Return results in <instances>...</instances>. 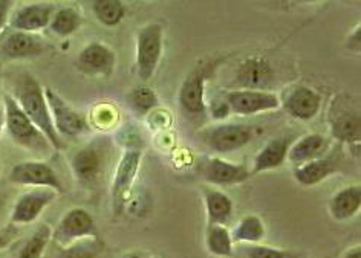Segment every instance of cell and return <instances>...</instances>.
<instances>
[{
    "instance_id": "5b68a950",
    "label": "cell",
    "mask_w": 361,
    "mask_h": 258,
    "mask_svg": "<svg viewBox=\"0 0 361 258\" xmlns=\"http://www.w3.org/2000/svg\"><path fill=\"white\" fill-rule=\"evenodd\" d=\"M85 238H98V231L92 216L83 208H74L66 212L52 233V240L60 247Z\"/></svg>"
},
{
    "instance_id": "ab89813d",
    "label": "cell",
    "mask_w": 361,
    "mask_h": 258,
    "mask_svg": "<svg viewBox=\"0 0 361 258\" xmlns=\"http://www.w3.org/2000/svg\"><path fill=\"white\" fill-rule=\"evenodd\" d=\"M129 258H147V257L140 255V254H132V255H129Z\"/></svg>"
},
{
    "instance_id": "8d00e7d4",
    "label": "cell",
    "mask_w": 361,
    "mask_h": 258,
    "mask_svg": "<svg viewBox=\"0 0 361 258\" xmlns=\"http://www.w3.org/2000/svg\"><path fill=\"white\" fill-rule=\"evenodd\" d=\"M343 258H361V247L360 246H355L349 249V251L345 254V257Z\"/></svg>"
},
{
    "instance_id": "9a60e30c",
    "label": "cell",
    "mask_w": 361,
    "mask_h": 258,
    "mask_svg": "<svg viewBox=\"0 0 361 258\" xmlns=\"http://www.w3.org/2000/svg\"><path fill=\"white\" fill-rule=\"evenodd\" d=\"M54 6L49 4H30L19 8L10 19V28L20 32H35L49 26Z\"/></svg>"
},
{
    "instance_id": "ffe728a7",
    "label": "cell",
    "mask_w": 361,
    "mask_h": 258,
    "mask_svg": "<svg viewBox=\"0 0 361 258\" xmlns=\"http://www.w3.org/2000/svg\"><path fill=\"white\" fill-rule=\"evenodd\" d=\"M291 147V141L288 138H276L268 141L255 157L252 172L262 173L268 170H276L281 167L288 156V150Z\"/></svg>"
},
{
    "instance_id": "4dcf8cb0",
    "label": "cell",
    "mask_w": 361,
    "mask_h": 258,
    "mask_svg": "<svg viewBox=\"0 0 361 258\" xmlns=\"http://www.w3.org/2000/svg\"><path fill=\"white\" fill-rule=\"evenodd\" d=\"M52 237V231L48 225H42L32 237L26 242V245L20 249L19 257L17 258H42L47 249L49 240Z\"/></svg>"
},
{
    "instance_id": "d6a6232c",
    "label": "cell",
    "mask_w": 361,
    "mask_h": 258,
    "mask_svg": "<svg viewBox=\"0 0 361 258\" xmlns=\"http://www.w3.org/2000/svg\"><path fill=\"white\" fill-rule=\"evenodd\" d=\"M230 105L224 98H214L210 104V113L214 120H224L230 115Z\"/></svg>"
},
{
    "instance_id": "8992f818",
    "label": "cell",
    "mask_w": 361,
    "mask_h": 258,
    "mask_svg": "<svg viewBox=\"0 0 361 258\" xmlns=\"http://www.w3.org/2000/svg\"><path fill=\"white\" fill-rule=\"evenodd\" d=\"M140 164H141L140 148H128L120 157V162L116 165L114 183H112V207L116 214H121L123 209L126 208V202H128L135 177L138 174Z\"/></svg>"
},
{
    "instance_id": "1f68e13d",
    "label": "cell",
    "mask_w": 361,
    "mask_h": 258,
    "mask_svg": "<svg viewBox=\"0 0 361 258\" xmlns=\"http://www.w3.org/2000/svg\"><path fill=\"white\" fill-rule=\"evenodd\" d=\"M243 251L247 252V258H303L302 255L283 251V249L264 246V245H251L247 246Z\"/></svg>"
},
{
    "instance_id": "277c9868",
    "label": "cell",
    "mask_w": 361,
    "mask_h": 258,
    "mask_svg": "<svg viewBox=\"0 0 361 258\" xmlns=\"http://www.w3.org/2000/svg\"><path fill=\"white\" fill-rule=\"evenodd\" d=\"M162 54V26L159 23L146 25L138 32L137 69L142 82L155 74Z\"/></svg>"
},
{
    "instance_id": "7c38bea8",
    "label": "cell",
    "mask_w": 361,
    "mask_h": 258,
    "mask_svg": "<svg viewBox=\"0 0 361 258\" xmlns=\"http://www.w3.org/2000/svg\"><path fill=\"white\" fill-rule=\"evenodd\" d=\"M44 43L28 32L4 31L0 35V57L4 58H28L42 54Z\"/></svg>"
},
{
    "instance_id": "6da1fadb",
    "label": "cell",
    "mask_w": 361,
    "mask_h": 258,
    "mask_svg": "<svg viewBox=\"0 0 361 258\" xmlns=\"http://www.w3.org/2000/svg\"><path fill=\"white\" fill-rule=\"evenodd\" d=\"M13 98L34 126L47 136L54 150L65 148V141L60 138L54 127L47 98H44V92L37 79L30 74H22L16 82Z\"/></svg>"
},
{
    "instance_id": "f546056e",
    "label": "cell",
    "mask_w": 361,
    "mask_h": 258,
    "mask_svg": "<svg viewBox=\"0 0 361 258\" xmlns=\"http://www.w3.org/2000/svg\"><path fill=\"white\" fill-rule=\"evenodd\" d=\"M128 103L130 109L137 115H147L153 109L158 108L159 100L155 91H152L150 87H138L133 89V91L128 96Z\"/></svg>"
},
{
    "instance_id": "7402d4cb",
    "label": "cell",
    "mask_w": 361,
    "mask_h": 258,
    "mask_svg": "<svg viewBox=\"0 0 361 258\" xmlns=\"http://www.w3.org/2000/svg\"><path fill=\"white\" fill-rule=\"evenodd\" d=\"M337 168H338V164L336 159L323 156L320 159H315V161L306 162L300 167H295L294 177L299 183L305 186H312V185L320 183L322 181L326 179L328 176L336 173Z\"/></svg>"
},
{
    "instance_id": "9c48e42d",
    "label": "cell",
    "mask_w": 361,
    "mask_h": 258,
    "mask_svg": "<svg viewBox=\"0 0 361 258\" xmlns=\"http://www.w3.org/2000/svg\"><path fill=\"white\" fill-rule=\"evenodd\" d=\"M230 110L236 115H256L281 108L277 95L264 91H233L227 95Z\"/></svg>"
},
{
    "instance_id": "3957f363",
    "label": "cell",
    "mask_w": 361,
    "mask_h": 258,
    "mask_svg": "<svg viewBox=\"0 0 361 258\" xmlns=\"http://www.w3.org/2000/svg\"><path fill=\"white\" fill-rule=\"evenodd\" d=\"M44 98H47L48 108L52 117L54 127L60 135V138H78L85 133L89 131V122L86 121V117L78 110L72 109L63 98L54 92L52 89H44Z\"/></svg>"
},
{
    "instance_id": "e575fe53",
    "label": "cell",
    "mask_w": 361,
    "mask_h": 258,
    "mask_svg": "<svg viewBox=\"0 0 361 258\" xmlns=\"http://www.w3.org/2000/svg\"><path fill=\"white\" fill-rule=\"evenodd\" d=\"M360 46H361V28L357 26L354 32H352L346 40V48L350 49L352 52H360L361 51Z\"/></svg>"
},
{
    "instance_id": "603a6c76",
    "label": "cell",
    "mask_w": 361,
    "mask_h": 258,
    "mask_svg": "<svg viewBox=\"0 0 361 258\" xmlns=\"http://www.w3.org/2000/svg\"><path fill=\"white\" fill-rule=\"evenodd\" d=\"M331 131L336 139L360 147V117L357 113L343 110L336 115V118L331 120Z\"/></svg>"
},
{
    "instance_id": "d4e9b609",
    "label": "cell",
    "mask_w": 361,
    "mask_h": 258,
    "mask_svg": "<svg viewBox=\"0 0 361 258\" xmlns=\"http://www.w3.org/2000/svg\"><path fill=\"white\" fill-rule=\"evenodd\" d=\"M103 243L100 238H85L69 246L60 247L48 258H100Z\"/></svg>"
},
{
    "instance_id": "d590c367",
    "label": "cell",
    "mask_w": 361,
    "mask_h": 258,
    "mask_svg": "<svg viewBox=\"0 0 361 258\" xmlns=\"http://www.w3.org/2000/svg\"><path fill=\"white\" fill-rule=\"evenodd\" d=\"M13 240V236L8 231H0V249L10 246Z\"/></svg>"
},
{
    "instance_id": "5bb4252c",
    "label": "cell",
    "mask_w": 361,
    "mask_h": 258,
    "mask_svg": "<svg viewBox=\"0 0 361 258\" xmlns=\"http://www.w3.org/2000/svg\"><path fill=\"white\" fill-rule=\"evenodd\" d=\"M56 195L57 193L49 188H39L22 194L13 209L11 221L14 225L31 224V221L37 219L43 212V209L56 199Z\"/></svg>"
},
{
    "instance_id": "30bf717a",
    "label": "cell",
    "mask_w": 361,
    "mask_h": 258,
    "mask_svg": "<svg viewBox=\"0 0 361 258\" xmlns=\"http://www.w3.org/2000/svg\"><path fill=\"white\" fill-rule=\"evenodd\" d=\"M115 52L103 43H90L77 57L80 72L90 77H109L115 69Z\"/></svg>"
},
{
    "instance_id": "4fadbf2b",
    "label": "cell",
    "mask_w": 361,
    "mask_h": 258,
    "mask_svg": "<svg viewBox=\"0 0 361 258\" xmlns=\"http://www.w3.org/2000/svg\"><path fill=\"white\" fill-rule=\"evenodd\" d=\"M322 96L306 86H294L283 96V109L293 118L300 121H310L320 110Z\"/></svg>"
},
{
    "instance_id": "d6986e66",
    "label": "cell",
    "mask_w": 361,
    "mask_h": 258,
    "mask_svg": "<svg viewBox=\"0 0 361 258\" xmlns=\"http://www.w3.org/2000/svg\"><path fill=\"white\" fill-rule=\"evenodd\" d=\"M329 150V141L319 133H311L300 138L288 150V159L295 167H300L306 162L315 161L328 153Z\"/></svg>"
},
{
    "instance_id": "f35d334b",
    "label": "cell",
    "mask_w": 361,
    "mask_h": 258,
    "mask_svg": "<svg viewBox=\"0 0 361 258\" xmlns=\"http://www.w3.org/2000/svg\"><path fill=\"white\" fill-rule=\"evenodd\" d=\"M4 205H5V199L2 198V195H0V212H2V208H4Z\"/></svg>"
},
{
    "instance_id": "ac0fdd59",
    "label": "cell",
    "mask_w": 361,
    "mask_h": 258,
    "mask_svg": "<svg viewBox=\"0 0 361 258\" xmlns=\"http://www.w3.org/2000/svg\"><path fill=\"white\" fill-rule=\"evenodd\" d=\"M204 177L214 185H234L248 181L250 172L245 165L231 164L219 157H213L204 165Z\"/></svg>"
},
{
    "instance_id": "e0dca14e",
    "label": "cell",
    "mask_w": 361,
    "mask_h": 258,
    "mask_svg": "<svg viewBox=\"0 0 361 258\" xmlns=\"http://www.w3.org/2000/svg\"><path fill=\"white\" fill-rule=\"evenodd\" d=\"M236 79L243 91H264L273 79V67L265 58L250 57L239 66Z\"/></svg>"
},
{
    "instance_id": "44dd1931",
    "label": "cell",
    "mask_w": 361,
    "mask_h": 258,
    "mask_svg": "<svg viewBox=\"0 0 361 258\" xmlns=\"http://www.w3.org/2000/svg\"><path fill=\"white\" fill-rule=\"evenodd\" d=\"M361 207L360 185H352L340 190L329 202V212L332 219L345 221L354 217Z\"/></svg>"
},
{
    "instance_id": "cb8c5ba5",
    "label": "cell",
    "mask_w": 361,
    "mask_h": 258,
    "mask_svg": "<svg viewBox=\"0 0 361 258\" xmlns=\"http://www.w3.org/2000/svg\"><path fill=\"white\" fill-rule=\"evenodd\" d=\"M204 200L210 225H224L231 217L233 202L227 194L218 190H204Z\"/></svg>"
},
{
    "instance_id": "ba28073f",
    "label": "cell",
    "mask_w": 361,
    "mask_h": 258,
    "mask_svg": "<svg viewBox=\"0 0 361 258\" xmlns=\"http://www.w3.org/2000/svg\"><path fill=\"white\" fill-rule=\"evenodd\" d=\"M106 148L103 142L92 141L86 147L80 148L71 161V168L80 183L92 186L97 183L104 165Z\"/></svg>"
},
{
    "instance_id": "f1b7e54d",
    "label": "cell",
    "mask_w": 361,
    "mask_h": 258,
    "mask_svg": "<svg viewBox=\"0 0 361 258\" xmlns=\"http://www.w3.org/2000/svg\"><path fill=\"white\" fill-rule=\"evenodd\" d=\"M92 10L97 20L104 26H116L126 15V8L120 0H95Z\"/></svg>"
},
{
    "instance_id": "836d02e7",
    "label": "cell",
    "mask_w": 361,
    "mask_h": 258,
    "mask_svg": "<svg viewBox=\"0 0 361 258\" xmlns=\"http://www.w3.org/2000/svg\"><path fill=\"white\" fill-rule=\"evenodd\" d=\"M11 6H13V2H10V0H0V35H2L5 31Z\"/></svg>"
},
{
    "instance_id": "52a82bcc",
    "label": "cell",
    "mask_w": 361,
    "mask_h": 258,
    "mask_svg": "<svg viewBox=\"0 0 361 258\" xmlns=\"http://www.w3.org/2000/svg\"><path fill=\"white\" fill-rule=\"evenodd\" d=\"M8 179L17 185H30L37 188H49L57 194L65 191L61 181L52 168L42 161H30L17 164L11 168Z\"/></svg>"
},
{
    "instance_id": "83f0119b",
    "label": "cell",
    "mask_w": 361,
    "mask_h": 258,
    "mask_svg": "<svg viewBox=\"0 0 361 258\" xmlns=\"http://www.w3.org/2000/svg\"><path fill=\"white\" fill-rule=\"evenodd\" d=\"M205 242L209 251L216 257H230L233 254L231 233L225 225H210Z\"/></svg>"
},
{
    "instance_id": "4316f807",
    "label": "cell",
    "mask_w": 361,
    "mask_h": 258,
    "mask_svg": "<svg viewBox=\"0 0 361 258\" xmlns=\"http://www.w3.org/2000/svg\"><path fill=\"white\" fill-rule=\"evenodd\" d=\"M265 236V226L264 221H262L257 216H245L239 224L234 228L231 233L233 243H247V245H255L260 242Z\"/></svg>"
},
{
    "instance_id": "74e56055",
    "label": "cell",
    "mask_w": 361,
    "mask_h": 258,
    "mask_svg": "<svg viewBox=\"0 0 361 258\" xmlns=\"http://www.w3.org/2000/svg\"><path fill=\"white\" fill-rule=\"evenodd\" d=\"M4 124H5V113H4V109L0 108V133H2V129H4Z\"/></svg>"
},
{
    "instance_id": "7a4b0ae2",
    "label": "cell",
    "mask_w": 361,
    "mask_h": 258,
    "mask_svg": "<svg viewBox=\"0 0 361 258\" xmlns=\"http://www.w3.org/2000/svg\"><path fill=\"white\" fill-rule=\"evenodd\" d=\"M5 108V127L8 135L17 146L26 148L31 153L40 157H48L52 151V146L47 136L34 126L32 121L26 117L20 105L16 103L11 95L4 96Z\"/></svg>"
},
{
    "instance_id": "8fae6325",
    "label": "cell",
    "mask_w": 361,
    "mask_h": 258,
    "mask_svg": "<svg viewBox=\"0 0 361 258\" xmlns=\"http://www.w3.org/2000/svg\"><path fill=\"white\" fill-rule=\"evenodd\" d=\"M252 138V129L245 124H222L207 133L205 141L218 153H231L245 147Z\"/></svg>"
},
{
    "instance_id": "484cf974",
    "label": "cell",
    "mask_w": 361,
    "mask_h": 258,
    "mask_svg": "<svg viewBox=\"0 0 361 258\" xmlns=\"http://www.w3.org/2000/svg\"><path fill=\"white\" fill-rule=\"evenodd\" d=\"M81 25L80 13L72 6L60 8V10L54 11L52 19L49 22V31L52 34L59 35V37H68V35L74 34Z\"/></svg>"
},
{
    "instance_id": "2e32d148",
    "label": "cell",
    "mask_w": 361,
    "mask_h": 258,
    "mask_svg": "<svg viewBox=\"0 0 361 258\" xmlns=\"http://www.w3.org/2000/svg\"><path fill=\"white\" fill-rule=\"evenodd\" d=\"M205 72L204 69L193 70L179 89V105L187 115L197 117L205 112Z\"/></svg>"
}]
</instances>
